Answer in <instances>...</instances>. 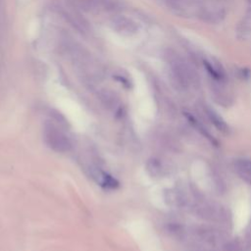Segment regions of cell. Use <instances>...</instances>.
<instances>
[{"label":"cell","mask_w":251,"mask_h":251,"mask_svg":"<svg viewBox=\"0 0 251 251\" xmlns=\"http://www.w3.org/2000/svg\"><path fill=\"white\" fill-rule=\"evenodd\" d=\"M127 230L141 251H159L158 242L150 226L141 220H133L127 224Z\"/></svg>","instance_id":"cell-1"},{"label":"cell","mask_w":251,"mask_h":251,"mask_svg":"<svg viewBox=\"0 0 251 251\" xmlns=\"http://www.w3.org/2000/svg\"><path fill=\"white\" fill-rule=\"evenodd\" d=\"M72 3L75 10L86 13L114 12L122 5L121 0H72Z\"/></svg>","instance_id":"cell-2"},{"label":"cell","mask_w":251,"mask_h":251,"mask_svg":"<svg viewBox=\"0 0 251 251\" xmlns=\"http://www.w3.org/2000/svg\"><path fill=\"white\" fill-rule=\"evenodd\" d=\"M110 26L115 32L123 36H130L136 33L138 29L136 23L124 15H116L112 17L110 19Z\"/></svg>","instance_id":"cell-3"},{"label":"cell","mask_w":251,"mask_h":251,"mask_svg":"<svg viewBox=\"0 0 251 251\" xmlns=\"http://www.w3.org/2000/svg\"><path fill=\"white\" fill-rule=\"evenodd\" d=\"M62 16L74 28H75L79 32L81 33L89 32L88 22L77 12V10L64 11L62 13Z\"/></svg>","instance_id":"cell-4"},{"label":"cell","mask_w":251,"mask_h":251,"mask_svg":"<svg viewBox=\"0 0 251 251\" xmlns=\"http://www.w3.org/2000/svg\"><path fill=\"white\" fill-rule=\"evenodd\" d=\"M203 65H204L207 73L213 79H215L217 81H223L226 79V73L221 65H218V64L214 63L213 61L211 62L209 60H204Z\"/></svg>","instance_id":"cell-5"},{"label":"cell","mask_w":251,"mask_h":251,"mask_svg":"<svg viewBox=\"0 0 251 251\" xmlns=\"http://www.w3.org/2000/svg\"><path fill=\"white\" fill-rule=\"evenodd\" d=\"M207 115L209 117V119L212 121V123L214 124V126L220 129L221 131L226 132L228 130V126L226 125V123L225 122V120L213 109H207Z\"/></svg>","instance_id":"cell-6"},{"label":"cell","mask_w":251,"mask_h":251,"mask_svg":"<svg viewBox=\"0 0 251 251\" xmlns=\"http://www.w3.org/2000/svg\"><path fill=\"white\" fill-rule=\"evenodd\" d=\"M237 170L249 176H251V160L250 159H238L234 163Z\"/></svg>","instance_id":"cell-7"}]
</instances>
